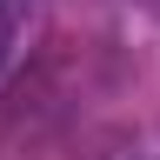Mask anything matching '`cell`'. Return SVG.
<instances>
[{"label": "cell", "instance_id": "1", "mask_svg": "<svg viewBox=\"0 0 160 160\" xmlns=\"http://www.w3.org/2000/svg\"><path fill=\"white\" fill-rule=\"evenodd\" d=\"M20 7H7V0H0V67H7V53H13V40H20Z\"/></svg>", "mask_w": 160, "mask_h": 160}, {"label": "cell", "instance_id": "2", "mask_svg": "<svg viewBox=\"0 0 160 160\" xmlns=\"http://www.w3.org/2000/svg\"><path fill=\"white\" fill-rule=\"evenodd\" d=\"M140 7H147V13H153V20H160V0H140Z\"/></svg>", "mask_w": 160, "mask_h": 160}]
</instances>
